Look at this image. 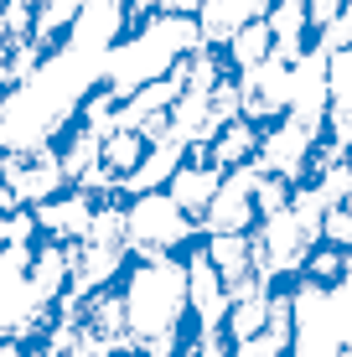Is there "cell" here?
I'll return each instance as SVG.
<instances>
[{"mask_svg": "<svg viewBox=\"0 0 352 357\" xmlns=\"http://www.w3.org/2000/svg\"><path fill=\"white\" fill-rule=\"evenodd\" d=\"M197 47H208V42H202L197 16L155 10L145 26H130L114 47H109V57H104V89L114 93V98H130L140 83H151V78H161V73H171V63L192 57Z\"/></svg>", "mask_w": 352, "mask_h": 357, "instance_id": "obj_1", "label": "cell"}, {"mask_svg": "<svg viewBox=\"0 0 352 357\" xmlns=\"http://www.w3.org/2000/svg\"><path fill=\"white\" fill-rule=\"evenodd\" d=\"M119 305H125V326L130 337L151 342V337H181V321L192 316L187 305V259L176 254H155V259L125 264V275L114 280Z\"/></svg>", "mask_w": 352, "mask_h": 357, "instance_id": "obj_2", "label": "cell"}, {"mask_svg": "<svg viewBox=\"0 0 352 357\" xmlns=\"http://www.w3.org/2000/svg\"><path fill=\"white\" fill-rule=\"evenodd\" d=\"M290 357H352V269L337 280L296 275L290 290Z\"/></svg>", "mask_w": 352, "mask_h": 357, "instance_id": "obj_3", "label": "cell"}, {"mask_svg": "<svg viewBox=\"0 0 352 357\" xmlns=\"http://www.w3.org/2000/svg\"><path fill=\"white\" fill-rule=\"evenodd\" d=\"M202 238L197 218L176 202L166 187L125 197V249L130 259H155V254H187Z\"/></svg>", "mask_w": 352, "mask_h": 357, "instance_id": "obj_4", "label": "cell"}, {"mask_svg": "<svg viewBox=\"0 0 352 357\" xmlns=\"http://www.w3.org/2000/svg\"><path fill=\"white\" fill-rule=\"evenodd\" d=\"M31 249L36 243H6L0 249V342L47 337L57 321V305H47L31 290Z\"/></svg>", "mask_w": 352, "mask_h": 357, "instance_id": "obj_5", "label": "cell"}, {"mask_svg": "<svg viewBox=\"0 0 352 357\" xmlns=\"http://www.w3.org/2000/svg\"><path fill=\"white\" fill-rule=\"evenodd\" d=\"M63 187H68V171H63V155H57V140L31 145V151H0V213L36 207Z\"/></svg>", "mask_w": 352, "mask_h": 357, "instance_id": "obj_6", "label": "cell"}, {"mask_svg": "<svg viewBox=\"0 0 352 357\" xmlns=\"http://www.w3.org/2000/svg\"><path fill=\"white\" fill-rule=\"evenodd\" d=\"M326 145V125H311V119H296V114H280L275 125L259 130V166L275 171L285 181H306L311 166H316Z\"/></svg>", "mask_w": 352, "mask_h": 357, "instance_id": "obj_7", "label": "cell"}, {"mask_svg": "<svg viewBox=\"0 0 352 357\" xmlns=\"http://www.w3.org/2000/svg\"><path fill=\"white\" fill-rule=\"evenodd\" d=\"M254 187H259V161L249 166H234L223 171V181H217L208 213L197 218L202 233H249L259 223V207H254Z\"/></svg>", "mask_w": 352, "mask_h": 357, "instance_id": "obj_8", "label": "cell"}, {"mask_svg": "<svg viewBox=\"0 0 352 357\" xmlns=\"http://www.w3.org/2000/svg\"><path fill=\"white\" fill-rule=\"evenodd\" d=\"M187 305H192V316H197V331H223V316H228V305H234L228 280L217 275V264L208 259L202 238L187 249Z\"/></svg>", "mask_w": 352, "mask_h": 357, "instance_id": "obj_9", "label": "cell"}, {"mask_svg": "<svg viewBox=\"0 0 352 357\" xmlns=\"http://www.w3.org/2000/svg\"><path fill=\"white\" fill-rule=\"evenodd\" d=\"M93 207H99V197H93V192L63 187L57 197L36 202L31 218H36V233H42V238H52V243H78L83 233H89V223H93Z\"/></svg>", "mask_w": 352, "mask_h": 357, "instance_id": "obj_10", "label": "cell"}, {"mask_svg": "<svg viewBox=\"0 0 352 357\" xmlns=\"http://www.w3.org/2000/svg\"><path fill=\"white\" fill-rule=\"evenodd\" d=\"M217 181H223V171L202 155V145H187V161L171 171L166 192H171L192 218H202V213H208V202H213V192H217Z\"/></svg>", "mask_w": 352, "mask_h": 357, "instance_id": "obj_11", "label": "cell"}, {"mask_svg": "<svg viewBox=\"0 0 352 357\" xmlns=\"http://www.w3.org/2000/svg\"><path fill=\"white\" fill-rule=\"evenodd\" d=\"M119 36H125V6H119V0H89V6L78 10V21H72L68 42L109 57V47H114Z\"/></svg>", "mask_w": 352, "mask_h": 357, "instance_id": "obj_12", "label": "cell"}, {"mask_svg": "<svg viewBox=\"0 0 352 357\" xmlns=\"http://www.w3.org/2000/svg\"><path fill=\"white\" fill-rule=\"evenodd\" d=\"M264 21H270V36H275V57H285V63H296V57L316 42L306 0H275V6L264 10Z\"/></svg>", "mask_w": 352, "mask_h": 357, "instance_id": "obj_13", "label": "cell"}, {"mask_svg": "<svg viewBox=\"0 0 352 357\" xmlns=\"http://www.w3.org/2000/svg\"><path fill=\"white\" fill-rule=\"evenodd\" d=\"M187 161V140H155V145H145V155H140V166L130 171L125 181H119V197H135V192H155V187H166L171 181V171Z\"/></svg>", "mask_w": 352, "mask_h": 357, "instance_id": "obj_14", "label": "cell"}, {"mask_svg": "<svg viewBox=\"0 0 352 357\" xmlns=\"http://www.w3.org/2000/svg\"><path fill=\"white\" fill-rule=\"evenodd\" d=\"M202 155L217 166V171H234V166H249V161H259V125L254 119H228L223 130L213 135L208 145H202Z\"/></svg>", "mask_w": 352, "mask_h": 357, "instance_id": "obj_15", "label": "cell"}, {"mask_svg": "<svg viewBox=\"0 0 352 357\" xmlns=\"http://www.w3.org/2000/svg\"><path fill=\"white\" fill-rule=\"evenodd\" d=\"M68 275H72V264H68V243H52V238H42L31 249V290L42 295L47 305H57L68 295Z\"/></svg>", "mask_w": 352, "mask_h": 357, "instance_id": "obj_16", "label": "cell"}, {"mask_svg": "<svg viewBox=\"0 0 352 357\" xmlns=\"http://www.w3.org/2000/svg\"><path fill=\"white\" fill-rule=\"evenodd\" d=\"M83 6H89V0H36V10H31V42L42 47V52L63 47Z\"/></svg>", "mask_w": 352, "mask_h": 357, "instance_id": "obj_17", "label": "cell"}, {"mask_svg": "<svg viewBox=\"0 0 352 357\" xmlns=\"http://www.w3.org/2000/svg\"><path fill=\"white\" fill-rule=\"evenodd\" d=\"M270 305H275V285L270 290H254V295H238L223 316V337L228 342H249L270 326Z\"/></svg>", "mask_w": 352, "mask_h": 357, "instance_id": "obj_18", "label": "cell"}, {"mask_svg": "<svg viewBox=\"0 0 352 357\" xmlns=\"http://www.w3.org/2000/svg\"><path fill=\"white\" fill-rule=\"evenodd\" d=\"M270 52H275V36H270V21H264V16L244 21V26H238V31L223 42V57H228V68H234V73H244V68H254V63H264Z\"/></svg>", "mask_w": 352, "mask_h": 357, "instance_id": "obj_19", "label": "cell"}, {"mask_svg": "<svg viewBox=\"0 0 352 357\" xmlns=\"http://www.w3.org/2000/svg\"><path fill=\"white\" fill-rule=\"evenodd\" d=\"M202 249L217 264V275L234 285V280L254 275V254H249V233H202Z\"/></svg>", "mask_w": 352, "mask_h": 357, "instance_id": "obj_20", "label": "cell"}, {"mask_svg": "<svg viewBox=\"0 0 352 357\" xmlns=\"http://www.w3.org/2000/svg\"><path fill=\"white\" fill-rule=\"evenodd\" d=\"M140 155H145V135L130 130V125H114V130L104 135V145H99V161H104V171L114 181H125L130 171L140 166Z\"/></svg>", "mask_w": 352, "mask_h": 357, "instance_id": "obj_21", "label": "cell"}, {"mask_svg": "<svg viewBox=\"0 0 352 357\" xmlns=\"http://www.w3.org/2000/svg\"><path fill=\"white\" fill-rule=\"evenodd\" d=\"M197 26H202V42L208 47H223L228 36H234L238 26H244V16H238L228 0H202V10H197Z\"/></svg>", "mask_w": 352, "mask_h": 357, "instance_id": "obj_22", "label": "cell"}, {"mask_svg": "<svg viewBox=\"0 0 352 357\" xmlns=\"http://www.w3.org/2000/svg\"><path fill=\"white\" fill-rule=\"evenodd\" d=\"M326 93H332V104H352V47L326 52Z\"/></svg>", "mask_w": 352, "mask_h": 357, "instance_id": "obj_23", "label": "cell"}, {"mask_svg": "<svg viewBox=\"0 0 352 357\" xmlns=\"http://www.w3.org/2000/svg\"><path fill=\"white\" fill-rule=\"evenodd\" d=\"M290 192H296V181H285V176H275V171L259 166V187H254V207H259V218L290 207Z\"/></svg>", "mask_w": 352, "mask_h": 357, "instance_id": "obj_24", "label": "cell"}, {"mask_svg": "<svg viewBox=\"0 0 352 357\" xmlns=\"http://www.w3.org/2000/svg\"><path fill=\"white\" fill-rule=\"evenodd\" d=\"M321 238H326V243H337V249H352V207H347V202L326 207V218H321Z\"/></svg>", "mask_w": 352, "mask_h": 357, "instance_id": "obj_25", "label": "cell"}, {"mask_svg": "<svg viewBox=\"0 0 352 357\" xmlns=\"http://www.w3.org/2000/svg\"><path fill=\"white\" fill-rule=\"evenodd\" d=\"M306 10H311V31H326V26H332V21H337V10H342V0H306Z\"/></svg>", "mask_w": 352, "mask_h": 357, "instance_id": "obj_26", "label": "cell"}, {"mask_svg": "<svg viewBox=\"0 0 352 357\" xmlns=\"http://www.w3.org/2000/svg\"><path fill=\"white\" fill-rule=\"evenodd\" d=\"M228 6H234V10H238L244 21H254V16H264V10H270L275 0H228Z\"/></svg>", "mask_w": 352, "mask_h": 357, "instance_id": "obj_27", "label": "cell"}, {"mask_svg": "<svg viewBox=\"0 0 352 357\" xmlns=\"http://www.w3.org/2000/svg\"><path fill=\"white\" fill-rule=\"evenodd\" d=\"M155 10H176V16H197L202 0H155Z\"/></svg>", "mask_w": 352, "mask_h": 357, "instance_id": "obj_28", "label": "cell"}, {"mask_svg": "<svg viewBox=\"0 0 352 357\" xmlns=\"http://www.w3.org/2000/svg\"><path fill=\"white\" fill-rule=\"evenodd\" d=\"M0 357H31V352H26V342H16V337H6V342H0Z\"/></svg>", "mask_w": 352, "mask_h": 357, "instance_id": "obj_29", "label": "cell"}, {"mask_svg": "<svg viewBox=\"0 0 352 357\" xmlns=\"http://www.w3.org/2000/svg\"><path fill=\"white\" fill-rule=\"evenodd\" d=\"M10 243V213H0V249Z\"/></svg>", "mask_w": 352, "mask_h": 357, "instance_id": "obj_30", "label": "cell"}, {"mask_svg": "<svg viewBox=\"0 0 352 357\" xmlns=\"http://www.w3.org/2000/svg\"><path fill=\"white\" fill-rule=\"evenodd\" d=\"M119 357H140V352H119Z\"/></svg>", "mask_w": 352, "mask_h": 357, "instance_id": "obj_31", "label": "cell"}, {"mask_svg": "<svg viewBox=\"0 0 352 357\" xmlns=\"http://www.w3.org/2000/svg\"><path fill=\"white\" fill-rule=\"evenodd\" d=\"M347 207H352V192H347Z\"/></svg>", "mask_w": 352, "mask_h": 357, "instance_id": "obj_32", "label": "cell"}]
</instances>
